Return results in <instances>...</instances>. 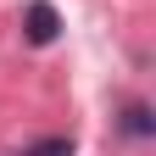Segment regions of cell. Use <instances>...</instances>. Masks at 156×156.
<instances>
[{"instance_id":"cell-1","label":"cell","mask_w":156,"mask_h":156,"mask_svg":"<svg viewBox=\"0 0 156 156\" xmlns=\"http://www.w3.org/2000/svg\"><path fill=\"white\" fill-rule=\"evenodd\" d=\"M56 34H62V17H56L50 0H34L23 11V39L28 45H56Z\"/></svg>"},{"instance_id":"cell-2","label":"cell","mask_w":156,"mask_h":156,"mask_svg":"<svg viewBox=\"0 0 156 156\" xmlns=\"http://www.w3.org/2000/svg\"><path fill=\"white\" fill-rule=\"evenodd\" d=\"M123 128L134 134V140H151V128H156V123H151V112H145V106H128V112H123Z\"/></svg>"},{"instance_id":"cell-3","label":"cell","mask_w":156,"mask_h":156,"mask_svg":"<svg viewBox=\"0 0 156 156\" xmlns=\"http://www.w3.org/2000/svg\"><path fill=\"white\" fill-rule=\"evenodd\" d=\"M28 156H73V140H39Z\"/></svg>"}]
</instances>
